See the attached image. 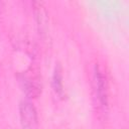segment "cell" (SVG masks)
<instances>
[{"label": "cell", "instance_id": "cell-1", "mask_svg": "<svg viewBox=\"0 0 129 129\" xmlns=\"http://www.w3.org/2000/svg\"><path fill=\"white\" fill-rule=\"evenodd\" d=\"M93 88L99 106L103 110L107 109L108 97H109L108 82H107L106 74H104V71L98 63L94 66V70H93Z\"/></svg>", "mask_w": 129, "mask_h": 129}, {"label": "cell", "instance_id": "cell-2", "mask_svg": "<svg viewBox=\"0 0 129 129\" xmlns=\"http://www.w3.org/2000/svg\"><path fill=\"white\" fill-rule=\"evenodd\" d=\"M19 116L23 129H38V116L35 107L29 101L19 104Z\"/></svg>", "mask_w": 129, "mask_h": 129}, {"label": "cell", "instance_id": "cell-3", "mask_svg": "<svg viewBox=\"0 0 129 129\" xmlns=\"http://www.w3.org/2000/svg\"><path fill=\"white\" fill-rule=\"evenodd\" d=\"M52 88L57 95H62V75H61V68L59 64H56L52 75Z\"/></svg>", "mask_w": 129, "mask_h": 129}]
</instances>
